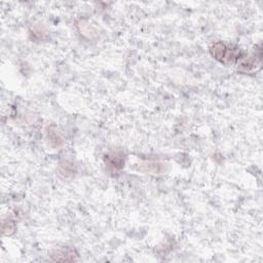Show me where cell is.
<instances>
[{
	"label": "cell",
	"instance_id": "7a4b0ae2",
	"mask_svg": "<svg viewBox=\"0 0 263 263\" xmlns=\"http://www.w3.org/2000/svg\"><path fill=\"white\" fill-rule=\"evenodd\" d=\"M104 162L106 170L110 174L117 175L122 171L124 167V156L122 153L119 152H111L105 156Z\"/></svg>",
	"mask_w": 263,
	"mask_h": 263
},
{
	"label": "cell",
	"instance_id": "6da1fadb",
	"mask_svg": "<svg viewBox=\"0 0 263 263\" xmlns=\"http://www.w3.org/2000/svg\"><path fill=\"white\" fill-rule=\"evenodd\" d=\"M210 54L215 60L224 65L234 64L243 57L242 52L239 49L232 48L222 41L212 44V46L210 47Z\"/></svg>",
	"mask_w": 263,
	"mask_h": 263
},
{
	"label": "cell",
	"instance_id": "277c9868",
	"mask_svg": "<svg viewBox=\"0 0 263 263\" xmlns=\"http://www.w3.org/2000/svg\"><path fill=\"white\" fill-rule=\"evenodd\" d=\"M56 258L55 260L58 261H73L76 260V254L71 249H62L59 250L56 255H54Z\"/></svg>",
	"mask_w": 263,
	"mask_h": 263
},
{
	"label": "cell",
	"instance_id": "5b68a950",
	"mask_svg": "<svg viewBox=\"0 0 263 263\" xmlns=\"http://www.w3.org/2000/svg\"><path fill=\"white\" fill-rule=\"evenodd\" d=\"M47 136L48 139L50 140V143L54 146L60 147V145L63 144V138L61 137L59 130L52 129V127H49L47 130Z\"/></svg>",
	"mask_w": 263,
	"mask_h": 263
},
{
	"label": "cell",
	"instance_id": "3957f363",
	"mask_svg": "<svg viewBox=\"0 0 263 263\" xmlns=\"http://www.w3.org/2000/svg\"><path fill=\"white\" fill-rule=\"evenodd\" d=\"M260 65H261V50H259L258 54H255L252 58H248L244 60L239 67V71L242 73H253L260 68Z\"/></svg>",
	"mask_w": 263,
	"mask_h": 263
}]
</instances>
